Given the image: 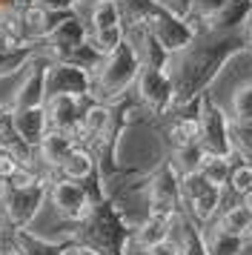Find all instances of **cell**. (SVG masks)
<instances>
[{"label":"cell","instance_id":"cell-1","mask_svg":"<svg viewBox=\"0 0 252 255\" xmlns=\"http://www.w3.org/2000/svg\"><path fill=\"white\" fill-rule=\"evenodd\" d=\"M72 238L86 244L101 255H129V244H132V227L124 218L121 207L106 195L103 201L92 204L89 215L75 224Z\"/></svg>","mask_w":252,"mask_h":255},{"label":"cell","instance_id":"cell-2","mask_svg":"<svg viewBox=\"0 0 252 255\" xmlns=\"http://www.w3.org/2000/svg\"><path fill=\"white\" fill-rule=\"evenodd\" d=\"M137 72H140V58L132 49V43L124 40L115 52L103 55L98 69L92 72V98L112 106L135 86Z\"/></svg>","mask_w":252,"mask_h":255},{"label":"cell","instance_id":"cell-3","mask_svg":"<svg viewBox=\"0 0 252 255\" xmlns=\"http://www.w3.org/2000/svg\"><path fill=\"white\" fill-rule=\"evenodd\" d=\"M49 198V181H37L32 186H0V224L3 230H29L37 212Z\"/></svg>","mask_w":252,"mask_h":255},{"label":"cell","instance_id":"cell-4","mask_svg":"<svg viewBox=\"0 0 252 255\" xmlns=\"http://www.w3.org/2000/svg\"><path fill=\"white\" fill-rule=\"evenodd\" d=\"M178 212H181V175L166 161L146 181V215L175 218Z\"/></svg>","mask_w":252,"mask_h":255},{"label":"cell","instance_id":"cell-5","mask_svg":"<svg viewBox=\"0 0 252 255\" xmlns=\"http://www.w3.org/2000/svg\"><path fill=\"white\" fill-rule=\"evenodd\" d=\"M46 181H49V201H52V207L57 209L60 218L78 224V221H83L89 215V209L95 201L89 198V192H86L83 184L69 181L63 175H46Z\"/></svg>","mask_w":252,"mask_h":255},{"label":"cell","instance_id":"cell-6","mask_svg":"<svg viewBox=\"0 0 252 255\" xmlns=\"http://www.w3.org/2000/svg\"><path fill=\"white\" fill-rule=\"evenodd\" d=\"M135 92L140 106H146L152 115H163L175 106V83H172L169 69L140 66L135 81Z\"/></svg>","mask_w":252,"mask_h":255},{"label":"cell","instance_id":"cell-7","mask_svg":"<svg viewBox=\"0 0 252 255\" xmlns=\"http://www.w3.org/2000/svg\"><path fill=\"white\" fill-rule=\"evenodd\" d=\"M86 37H89L86 23L72 12V14H66V17H63V20H60V23H57L55 29L40 40V43H37V52L46 55L49 60H66L69 55L86 40Z\"/></svg>","mask_w":252,"mask_h":255},{"label":"cell","instance_id":"cell-8","mask_svg":"<svg viewBox=\"0 0 252 255\" xmlns=\"http://www.w3.org/2000/svg\"><path fill=\"white\" fill-rule=\"evenodd\" d=\"M198 118H201V146L206 152H215V155H232L235 152V146H232V132H229L232 118L218 104H212V101H204L201 104Z\"/></svg>","mask_w":252,"mask_h":255},{"label":"cell","instance_id":"cell-9","mask_svg":"<svg viewBox=\"0 0 252 255\" xmlns=\"http://www.w3.org/2000/svg\"><path fill=\"white\" fill-rule=\"evenodd\" d=\"M143 26L158 37L160 46L166 49L169 55H178V52H183V49H189L192 40H195L192 29H189V23H186V17H178V14L160 9V6L149 14Z\"/></svg>","mask_w":252,"mask_h":255},{"label":"cell","instance_id":"cell-10","mask_svg":"<svg viewBox=\"0 0 252 255\" xmlns=\"http://www.w3.org/2000/svg\"><path fill=\"white\" fill-rule=\"evenodd\" d=\"M52 95L92 98V75L69 60H52L46 69V98Z\"/></svg>","mask_w":252,"mask_h":255},{"label":"cell","instance_id":"cell-11","mask_svg":"<svg viewBox=\"0 0 252 255\" xmlns=\"http://www.w3.org/2000/svg\"><path fill=\"white\" fill-rule=\"evenodd\" d=\"M52 60L46 55H34L32 63L23 69V78L17 83V89L11 95L9 109H32V106H43L46 104V69Z\"/></svg>","mask_w":252,"mask_h":255},{"label":"cell","instance_id":"cell-12","mask_svg":"<svg viewBox=\"0 0 252 255\" xmlns=\"http://www.w3.org/2000/svg\"><path fill=\"white\" fill-rule=\"evenodd\" d=\"M92 101L95 98H75V95H52V98H46L43 106H46V115H49V127L72 135Z\"/></svg>","mask_w":252,"mask_h":255},{"label":"cell","instance_id":"cell-13","mask_svg":"<svg viewBox=\"0 0 252 255\" xmlns=\"http://www.w3.org/2000/svg\"><path fill=\"white\" fill-rule=\"evenodd\" d=\"M75 146H78V143H75V138H72L69 132L49 129L43 138H40V143L34 146V166L43 169V175L55 172V169H60V163L66 161V155L75 149Z\"/></svg>","mask_w":252,"mask_h":255},{"label":"cell","instance_id":"cell-14","mask_svg":"<svg viewBox=\"0 0 252 255\" xmlns=\"http://www.w3.org/2000/svg\"><path fill=\"white\" fill-rule=\"evenodd\" d=\"M172 238L178 244L181 255H209L204 230L183 212V207H181V212L172 218Z\"/></svg>","mask_w":252,"mask_h":255},{"label":"cell","instance_id":"cell-15","mask_svg":"<svg viewBox=\"0 0 252 255\" xmlns=\"http://www.w3.org/2000/svg\"><path fill=\"white\" fill-rule=\"evenodd\" d=\"M11 127L20 135L29 146H37L40 138L49 132V115H46V106H32V109H11Z\"/></svg>","mask_w":252,"mask_h":255},{"label":"cell","instance_id":"cell-16","mask_svg":"<svg viewBox=\"0 0 252 255\" xmlns=\"http://www.w3.org/2000/svg\"><path fill=\"white\" fill-rule=\"evenodd\" d=\"M66 14L72 12H46V9H40V6H34V3H29V6H23L20 9V23H23V32H26V40L29 43H40L52 29H55Z\"/></svg>","mask_w":252,"mask_h":255},{"label":"cell","instance_id":"cell-17","mask_svg":"<svg viewBox=\"0 0 252 255\" xmlns=\"http://www.w3.org/2000/svg\"><path fill=\"white\" fill-rule=\"evenodd\" d=\"M172 235V218H160V215H146L137 227H132V244L137 250H149L155 244L166 241Z\"/></svg>","mask_w":252,"mask_h":255},{"label":"cell","instance_id":"cell-18","mask_svg":"<svg viewBox=\"0 0 252 255\" xmlns=\"http://www.w3.org/2000/svg\"><path fill=\"white\" fill-rule=\"evenodd\" d=\"M221 198H224V189L209 186L206 192H201L198 198H192L189 204H183V209H186V215H189L198 227H209L212 218L218 215V209H221Z\"/></svg>","mask_w":252,"mask_h":255},{"label":"cell","instance_id":"cell-19","mask_svg":"<svg viewBox=\"0 0 252 255\" xmlns=\"http://www.w3.org/2000/svg\"><path fill=\"white\" fill-rule=\"evenodd\" d=\"M89 32H101V29H109V26H121L124 23V14L118 9L115 0H92L86 3V17H80Z\"/></svg>","mask_w":252,"mask_h":255},{"label":"cell","instance_id":"cell-20","mask_svg":"<svg viewBox=\"0 0 252 255\" xmlns=\"http://www.w3.org/2000/svg\"><path fill=\"white\" fill-rule=\"evenodd\" d=\"M14 247L20 255H63V241H49L32 230H11Z\"/></svg>","mask_w":252,"mask_h":255},{"label":"cell","instance_id":"cell-21","mask_svg":"<svg viewBox=\"0 0 252 255\" xmlns=\"http://www.w3.org/2000/svg\"><path fill=\"white\" fill-rule=\"evenodd\" d=\"M166 138H169L172 149L178 146H189V143H201V118L198 115H181L175 118L166 129Z\"/></svg>","mask_w":252,"mask_h":255},{"label":"cell","instance_id":"cell-22","mask_svg":"<svg viewBox=\"0 0 252 255\" xmlns=\"http://www.w3.org/2000/svg\"><path fill=\"white\" fill-rule=\"evenodd\" d=\"M232 166H235L232 155H215V152H206V155H204V163H201V172H204V178H206L212 186L224 189V186L229 184Z\"/></svg>","mask_w":252,"mask_h":255},{"label":"cell","instance_id":"cell-23","mask_svg":"<svg viewBox=\"0 0 252 255\" xmlns=\"http://www.w3.org/2000/svg\"><path fill=\"white\" fill-rule=\"evenodd\" d=\"M206 235V247H209V255H241L244 250V238L241 235H232V232H224L212 227V230H204Z\"/></svg>","mask_w":252,"mask_h":255},{"label":"cell","instance_id":"cell-24","mask_svg":"<svg viewBox=\"0 0 252 255\" xmlns=\"http://www.w3.org/2000/svg\"><path fill=\"white\" fill-rule=\"evenodd\" d=\"M37 55V46H17V49H3L0 52V78H9V75H17L23 72L32 58Z\"/></svg>","mask_w":252,"mask_h":255},{"label":"cell","instance_id":"cell-25","mask_svg":"<svg viewBox=\"0 0 252 255\" xmlns=\"http://www.w3.org/2000/svg\"><path fill=\"white\" fill-rule=\"evenodd\" d=\"M204 155L206 149L201 143H189V146H178L172 149V166L178 169V175H186V172H198L201 163H204Z\"/></svg>","mask_w":252,"mask_h":255},{"label":"cell","instance_id":"cell-26","mask_svg":"<svg viewBox=\"0 0 252 255\" xmlns=\"http://www.w3.org/2000/svg\"><path fill=\"white\" fill-rule=\"evenodd\" d=\"M250 218H252L250 209L244 207V204H235V207H227V209H224L212 227H218V230L232 232V235H241V238H244V230H247Z\"/></svg>","mask_w":252,"mask_h":255},{"label":"cell","instance_id":"cell-27","mask_svg":"<svg viewBox=\"0 0 252 255\" xmlns=\"http://www.w3.org/2000/svg\"><path fill=\"white\" fill-rule=\"evenodd\" d=\"M115 3L124 14V26H143L149 14L158 9L155 0H115Z\"/></svg>","mask_w":252,"mask_h":255},{"label":"cell","instance_id":"cell-28","mask_svg":"<svg viewBox=\"0 0 252 255\" xmlns=\"http://www.w3.org/2000/svg\"><path fill=\"white\" fill-rule=\"evenodd\" d=\"M126 40V26H109V29H101V32H89V43L101 55H109V52H115V49L121 46Z\"/></svg>","mask_w":252,"mask_h":255},{"label":"cell","instance_id":"cell-29","mask_svg":"<svg viewBox=\"0 0 252 255\" xmlns=\"http://www.w3.org/2000/svg\"><path fill=\"white\" fill-rule=\"evenodd\" d=\"M232 121H252V81L235 89L232 95Z\"/></svg>","mask_w":252,"mask_h":255},{"label":"cell","instance_id":"cell-30","mask_svg":"<svg viewBox=\"0 0 252 255\" xmlns=\"http://www.w3.org/2000/svg\"><path fill=\"white\" fill-rule=\"evenodd\" d=\"M229 189L238 198H244L252 189V163L250 161H238L232 166V175H229Z\"/></svg>","mask_w":252,"mask_h":255},{"label":"cell","instance_id":"cell-31","mask_svg":"<svg viewBox=\"0 0 252 255\" xmlns=\"http://www.w3.org/2000/svg\"><path fill=\"white\" fill-rule=\"evenodd\" d=\"M229 132H232V146L252 158V121H232Z\"/></svg>","mask_w":252,"mask_h":255},{"label":"cell","instance_id":"cell-32","mask_svg":"<svg viewBox=\"0 0 252 255\" xmlns=\"http://www.w3.org/2000/svg\"><path fill=\"white\" fill-rule=\"evenodd\" d=\"M229 0H192V12L189 14H195V17H204L206 23L215 17L224 6H227Z\"/></svg>","mask_w":252,"mask_h":255},{"label":"cell","instance_id":"cell-33","mask_svg":"<svg viewBox=\"0 0 252 255\" xmlns=\"http://www.w3.org/2000/svg\"><path fill=\"white\" fill-rule=\"evenodd\" d=\"M34 6H40L46 12H75V6H78V0H29Z\"/></svg>","mask_w":252,"mask_h":255},{"label":"cell","instance_id":"cell-34","mask_svg":"<svg viewBox=\"0 0 252 255\" xmlns=\"http://www.w3.org/2000/svg\"><path fill=\"white\" fill-rule=\"evenodd\" d=\"M160 9H166V12L178 14V17H186V14L192 12V0H155Z\"/></svg>","mask_w":252,"mask_h":255},{"label":"cell","instance_id":"cell-35","mask_svg":"<svg viewBox=\"0 0 252 255\" xmlns=\"http://www.w3.org/2000/svg\"><path fill=\"white\" fill-rule=\"evenodd\" d=\"M143 255H181V250H178V244H175V238H166V241L155 244V247H149V250H143Z\"/></svg>","mask_w":252,"mask_h":255},{"label":"cell","instance_id":"cell-36","mask_svg":"<svg viewBox=\"0 0 252 255\" xmlns=\"http://www.w3.org/2000/svg\"><path fill=\"white\" fill-rule=\"evenodd\" d=\"M63 255H101L98 250H92V247H86V244L75 241L72 235H69L66 241H63Z\"/></svg>","mask_w":252,"mask_h":255},{"label":"cell","instance_id":"cell-37","mask_svg":"<svg viewBox=\"0 0 252 255\" xmlns=\"http://www.w3.org/2000/svg\"><path fill=\"white\" fill-rule=\"evenodd\" d=\"M241 204H244V207H247V209L252 212V189H250V192H247L244 198H241Z\"/></svg>","mask_w":252,"mask_h":255},{"label":"cell","instance_id":"cell-38","mask_svg":"<svg viewBox=\"0 0 252 255\" xmlns=\"http://www.w3.org/2000/svg\"><path fill=\"white\" fill-rule=\"evenodd\" d=\"M244 26H247V40H250V46H252V14L247 17V23Z\"/></svg>","mask_w":252,"mask_h":255},{"label":"cell","instance_id":"cell-39","mask_svg":"<svg viewBox=\"0 0 252 255\" xmlns=\"http://www.w3.org/2000/svg\"><path fill=\"white\" fill-rule=\"evenodd\" d=\"M244 241H252V218H250V224H247V230H244Z\"/></svg>","mask_w":252,"mask_h":255},{"label":"cell","instance_id":"cell-40","mask_svg":"<svg viewBox=\"0 0 252 255\" xmlns=\"http://www.w3.org/2000/svg\"><path fill=\"white\" fill-rule=\"evenodd\" d=\"M6 115H9V106H6V104H0V121H3Z\"/></svg>","mask_w":252,"mask_h":255},{"label":"cell","instance_id":"cell-41","mask_svg":"<svg viewBox=\"0 0 252 255\" xmlns=\"http://www.w3.org/2000/svg\"><path fill=\"white\" fill-rule=\"evenodd\" d=\"M3 255H20V253H17V250H11V253H3Z\"/></svg>","mask_w":252,"mask_h":255},{"label":"cell","instance_id":"cell-42","mask_svg":"<svg viewBox=\"0 0 252 255\" xmlns=\"http://www.w3.org/2000/svg\"><path fill=\"white\" fill-rule=\"evenodd\" d=\"M78 3H92V0H78Z\"/></svg>","mask_w":252,"mask_h":255}]
</instances>
